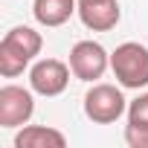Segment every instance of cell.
<instances>
[{
  "label": "cell",
  "mask_w": 148,
  "mask_h": 148,
  "mask_svg": "<svg viewBox=\"0 0 148 148\" xmlns=\"http://www.w3.org/2000/svg\"><path fill=\"white\" fill-rule=\"evenodd\" d=\"M38 49H41V35L35 29H29V26L12 29L0 44V73L9 79L23 73V67L29 64L32 55H38Z\"/></svg>",
  "instance_id": "6da1fadb"
},
{
  "label": "cell",
  "mask_w": 148,
  "mask_h": 148,
  "mask_svg": "<svg viewBox=\"0 0 148 148\" xmlns=\"http://www.w3.org/2000/svg\"><path fill=\"white\" fill-rule=\"evenodd\" d=\"M110 67L116 73V79L125 87H142L148 84V49L142 44H122L116 47V52L110 55Z\"/></svg>",
  "instance_id": "7a4b0ae2"
},
{
  "label": "cell",
  "mask_w": 148,
  "mask_h": 148,
  "mask_svg": "<svg viewBox=\"0 0 148 148\" xmlns=\"http://www.w3.org/2000/svg\"><path fill=\"white\" fill-rule=\"evenodd\" d=\"M125 110V99L116 87L110 84H96L87 96H84V113L87 119L99 122V125H108V122H116Z\"/></svg>",
  "instance_id": "3957f363"
},
{
  "label": "cell",
  "mask_w": 148,
  "mask_h": 148,
  "mask_svg": "<svg viewBox=\"0 0 148 148\" xmlns=\"http://www.w3.org/2000/svg\"><path fill=\"white\" fill-rule=\"evenodd\" d=\"M70 67L82 82H93V79H99L105 73L108 55L96 41H79L73 47V52H70Z\"/></svg>",
  "instance_id": "277c9868"
},
{
  "label": "cell",
  "mask_w": 148,
  "mask_h": 148,
  "mask_svg": "<svg viewBox=\"0 0 148 148\" xmlns=\"http://www.w3.org/2000/svg\"><path fill=\"white\" fill-rule=\"evenodd\" d=\"M32 96L29 90L23 87H3L0 90V125H6V128H15V125H23L29 116H32Z\"/></svg>",
  "instance_id": "5b68a950"
},
{
  "label": "cell",
  "mask_w": 148,
  "mask_h": 148,
  "mask_svg": "<svg viewBox=\"0 0 148 148\" xmlns=\"http://www.w3.org/2000/svg\"><path fill=\"white\" fill-rule=\"evenodd\" d=\"M29 82H32V87H35L38 93H44V96H58V93L67 87V82H70V73H67V67H64L61 61L44 58V61H38V64L32 67Z\"/></svg>",
  "instance_id": "8992f818"
},
{
  "label": "cell",
  "mask_w": 148,
  "mask_h": 148,
  "mask_svg": "<svg viewBox=\"0 0 148 148\" xmlns=\"http://www.w3.org/2000/svg\"><path fill=\"white\" fill-rule=\"evenodd\" d=\"M79 15L87 29L108 32L119 23V3L116 0H79Z\"/></svg>",
  "instance_id": "52a82bcc"
},
{
  "label": "cell",
  "mask_w": 148,
  "mask_h": 148,
  "mask_svg": "<svg viewBox=\"0 0 148 148\" xmlns=\"http://www.w3.org/2000/svg\"><path fill=\"white\" fill-rule=\"evenodd\" d=\"M76 0H35V18L47 26H61L73 18Z\"/></svg>",
  "instance_id": "ba28073f"
},
{
  "label": "cell",
  "mask_w": 148,
  "mask_h": 148,
  "mask_svg": "<svg viewBox=\"0 0 148 148\" xmlns=\"http://www.w3.org/2000/svg\"><path fill=\"white\" fill-rule=\"evenodd\" d=\"M64 134L52 131V128H23L15 136L18 148H64Z\"/></svg>",
  "instance_id": "9c48e42d"
},
{
  "label": "cell",
  "mask_w": 148,
  "mask_h": 148,
  "mask_svg": "<svg viewBox=\"0 0 148 148\" xmlns=\"http://www.w3.org/2000/svg\"><path fill=\"white\" fill-rule=\"evenodd\" d=\"M125 139H128L131 148H148V125H134V122H128Z\"/></svg>",
  "instance_id": "30bf717a"
},
{
  "label": "cell",
  "mask_w": 148,
  "mask_h": 148,
  "mask_svg": "<svg viewBox=\"0 0 148 148\" xmlns=\"http://www.w3.org/2000/svg\"><path fill=\"white\" fill-rule=\"evenodd\" d=\"M128 119H131L134 125H148V93L131 102V108H128Z\"/></svg>",
  "instance_id": "8fae6325"
}]
</instances>
